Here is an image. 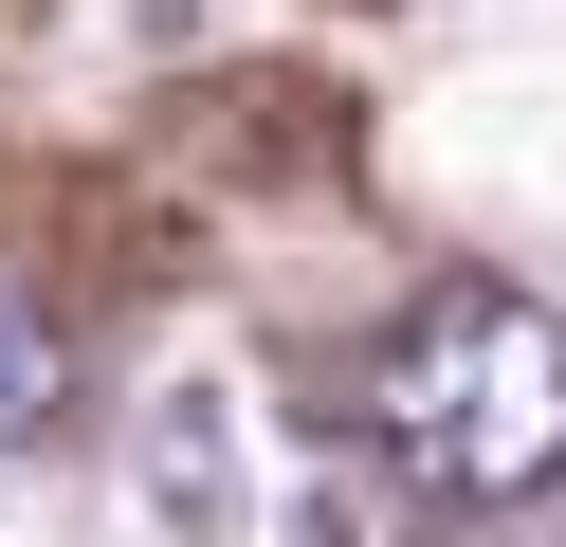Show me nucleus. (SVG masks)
<instances>
[{
    "label": "nucleus",
    "instance_id": "obj_4",
    "mask_svg": "<svg viewBox=\"0 0 566 547\" xmlns=\"http://www.w3.org/2000/svg\"><path fill=\"white\" fill-rule=\"evenodd\" d=\"M274 529H293V547H384V511H366V474H293Z\"/></svg>",
    "mask_w": 566,
    "mask_h": 547
},
{
    "label": "nucleus",
    "instance_id": "obj_2",
    "mask_svg": "<svg viewBox=\"0 0 566 547\" xmlns=\"http://www.w3.org/2000/svg\"><path fill=\"white\" fill-rule=\"evenodd\" d=\"M128 511H147L165 547H238L256 529V420H238L220 365L147 383V420H128Z\"/></svg>",
    "mask_w": 566,
    "mask_h": 547
},
{
    "label": "nucleus",
    "instance_id": "obj_3",
    "mask_svg": "<svg viewBox=\"0 0 566 547\" xmlns=\"http://www.w3.org/2000/svg\"><path fill=\"white\" fill-rule=\"evenodd\" d=\"M55 401H74V347H55L38 292L0 274V456H19V438H55Z\"/></svg>",
    "mask_w": 566,
    "mask_h": 547
},
{
    "label": "nucleus",
    "instance_id": "obj_1",
    "mask_svg": "<svg viewBox=\"0 0 566 547\" xmlns=\"http://www.w3.org/2000/svg\"><path fill=\"white\" fill-rule=\"evenodd\" d=\"M366 438L457 511H530L566 474V311L493 292V274H439L366 347Z\"/></svg>",
    "mask_w": 566,
    "mask_h": 547
}]
</instances>
